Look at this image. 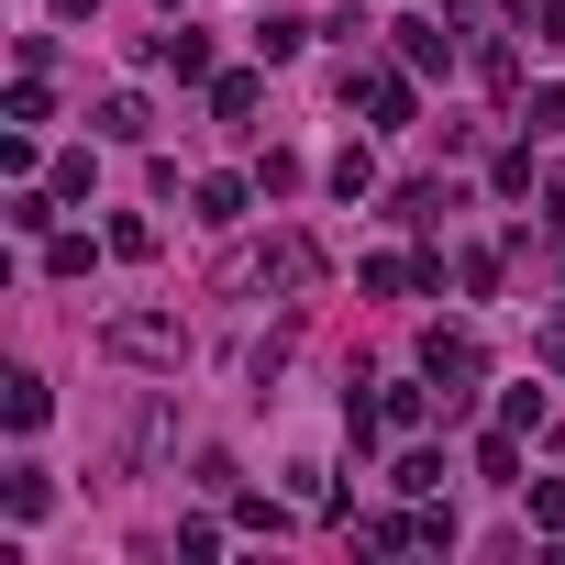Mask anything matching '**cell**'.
<instances>
[{"mask_svg":"<svg viewBox=\"0 0 565 565\" xmlns=\"http://www.w3.org/2000/svg\"><path fill=\"white\" fill-rule=\"evenodd\" d=\"M145 56H156L167 78H211V34H156Z\"/></svg>","mask_w":565,"mask_h":565,"instance_id":"cell-6","label":"cell"},{"mask_svg":"<svg viewBox=\"0 0 565 565\" xmlns=\"http://www.w3.org/2000/svg\"><path fill=\"white\" fill-rule=\"evenodd\" d=\"M0 411H12V433H34L56 399H45V377H34V366H12V377H0Z\"/></svg>","mask_w":565,"mask_h":565,"instance_id":"cell-5","label":"cell"},{"mask_svg":"<svg viewBox=\"0 0 565 565\" xmlns=\"http://www.w3.org/2000/svg\"><path fill=\"white\" fill-rule=\"evenodd\" d=\"M67 12H100V0H67Z\"/></svg>","mask_w":565,"mask_h":565,"instance_id":"cell-22","label":"cell"},{"mask_svg":"<svg viewBox=\"0 0 565 565\" xmlns=\"http://www.w3.org/2000/svg\"><path fill=\"white\" fill-rule=\"evenodd\" d=\"M366 189H377V156L344 145V156H333V200H366Z\"/></svg>","mask_w":565,"mask_h":565,"instance_id":"cell-10","label":"cell"},{"mask_svg":"<svg viewBox=\"0 0 565 565\" xmlns=\"http://www.w3.org/2000/svg\"><path fill=\"white\" fill-rule=\"evenodd\" d=\"M200 222H211V233L244 222V178H200Z\"/></svg>","mask_w":565,"mask_h":565,"instance_id":"cell-11","label":"cell"},{"mask_svg":"<svg viewBox=\"0 0 565 565\" xmlns=\"http://www.w3.org/2000/svg\"><path fill=\"white\" fill-rule=\"evenodd\" d=\"M399 67H411V78L455 67V34H444V23H399Z\"/></svg>","mask_w":565,"mask_h":565,"instance_id":"cell-4","label":"cell"},{"mask_svg":"<svg viewBox=\"0 0 565 565\" xmlns=\"http://www.w3.org/2000/svg\"><path fill=\"white\" fill-rule=\"evenodd\" d=\"M477 477H499V488H510V477H521V444H510V422H499V433H488V444H477Z\"/></svg>","mask_w":565,"mask_h":565,"instance_id":"cell-14","label":"cell"},{"mask_svg":"<svg viewBox=\"0 0 565 565\" xmlns=\"http://www.w3.org/2000/svg\"><path fill=\"white\" fill-rule=\"evenodd\" d=\"M100 134H111V145H145V134H156V111L122 89V100H100Z\"/></svg>","mask_w":565,"mask_h":565,"instance_id":"cell-7","label":"cell"},{"mask_svg":"<svg viewBox=\"0 0 565 565\" xmlns=\"http://www.w3.org/2000/svg\"><path fill=\"white\" fill-rule=\"evenodd\" d=\"M111 355H134V366H178L189 333H178L167 311H122V322H111Z\"/></svg>","mask_w":565,"mask_h":565,"instance_id":"cell-1","label":"cell"},{"mask_svg":"<svg viewBox=\"0 0 565 565\" xmlns=\"http://www.w3.org/2000/svg\"><path fill=\"white\" fill-rule=\"evenodd\" d=\"M422 366L444 377V411H466V388H477V366H488V355H477V333H433V344H422Z\"/></svg>","mask_w":565,"mask_h":565,"instance_id":"cell-2","label":"cell"},{"mask_svg":"<svg viewBox=\"0 0 565 565\" xmlns=\"http://www.w3.org/2000/svg\"><path fill=\"white\" fill-rule=\"evenodd\" d=\"M532 521H543V532H565V488H554V477L532 488Z\"/></svg>","mask_w":565,"mask_h":565,"instance_id":"cell-20","label":"cell"},{"mask_svg":"<svg viewBox=\"0 0 565 565\" xmlns=\"http://www.w3.org/2000/svg\"><path fill=\"white\" fill-rule=\"evenodd\" d=\"M255 100H266L255 78H211V111H222V122H255Z\"/></svg>","mask_w":565,"mask_h":565,"instance_id":"cell-13","label":"cell"},{"mask_svg":"<svg viewBox=\"0 0 565 565\" xmlns=\"http://www.w3.org/2000/svg\"><path fill=\"white\" fill-rule=\"evenodd\" d=\"M255 45H266V67H289V56L311 45V23H300V12H266V34H255Z\"/></svg>","mask_w":565,"mask_h":565,"instance_id":"cell-9","label":"cell"},{"mask_svg":"<svg viewBox=\"0 0 565 565\" xmlns=\"http://www.w3.org/2000/svg\"><path fill=\"white\" fill-rule=\"evenodd\" d=\"M444 211H455V189H433V178H411V189H399V222H411V233H433Z\"/></svg>","mask_w":565,"mask_h":565,"instance_id":"cell-8","label":"cell"},{"mask_svg":"<svg viewBox=\"0 0 565 565\" xmlns=\"http://www.w3.org/2000/svg\"><path fill=\"white\" fill-rule=\"evenodd\" d=\"M344 100H366L377 122H411V78L399 67H344Z\"/></svg>","mask_w":565,"mask_h":565,"instance_id":"cell-3","label":"cell"},{"mask_svg":"<svg viewBox=\"0 0 565 565\" xmlns=\"http://www.w3.org/2000/svg\"><path fill=\"white\" fill-rule=\"evenodd\" d=\"M377 422H388V433H422V422H433V388H388Z\"/></svg>","mask_w":565,"mask_h":565,"instance_id":"cell-12","label":"cell"},{"mask_svg":"<svg viewBox=\"0 0 565 565\" xmlns=\"http://www.w3.org/2000/svg\"><path fill=\"white\" fill-rule=\"evenodd\" d=\"M45 277H89V233H56L45 244Z\"/></svg>","mask_w":565,"mask_h":565,"instance_id":"cell-19","label":"cell"},{"mask_svg":"<svg viewBox=\"0 0 565 565\" xmlns=\"http://www.w3.org/2000/svg\"><path fill=\"white\" fill-rule=\"evenodd\" d=\"M521 34L532 45H565V0H521Z\"/></svg>","mask_w":565,"mask_h":565,"instance_id":"cell-17","label":"cell"},{"mask_svg":"<svg viewBox=\"0 0 565 565\" xmlns=\"http://www.w3.org/2000/svg\"><path fill=\"white\" fill-rule=\"evenodd\" d=\"M111 255H122V266H145V255H156V222H134V211H122V222H111Z\"/></svg>","mask_w":565,"mask_h":565,"instance_id":"cell-18","label":"cell"},{"mask_svg":"<svg viewBox=\"0 0 565 565\" xmlns=\"http://www.w3.org/2000/svg\"><path fill=\"white\" fill-rule=\"evenodd\" d=\"M388 488H399V499H433V488H444V455H399V477H388Z\"/></svg>","mask_w":565,"mask_h":565,"instance_id":"cell-15","label":"cell"},{"mask_svg":"<svg viewBox=\"0 0 565 565\" xmlns=\"http://www.w3.org/2000/svg\"><path fill=\"white\" fill-rule=\"evenodd\" d=\"M543 366H554V377H565V322H554V333H543Z\"/></svg>","mask_w":565,"mask_h":565,"instance_id":"cell-21","label":"cell"},{"mask_svg":"<svg viewBox=\"0 0 565 565\" xmlns=\"http://www.w3.org/2000/svg\"><path fill=\"white\" fill-rule=\"evenodd\" d=\"M45 499H56L45 466H12V521H45Z\"/></svg>","mask_w":565,"mask_h":565,"instance_id":"cell-16","label":"cell"}]
</instances>
